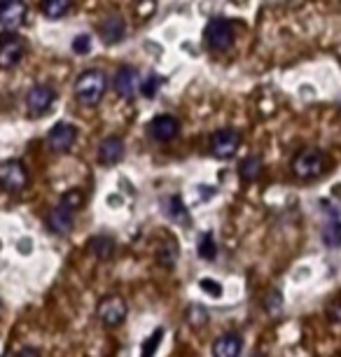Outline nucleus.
I'll use <instances>...</instances> for the list:
<instances>
[{"instance_id":"obj_8","label":"nucleus","mask_w":341,"mask_h":357,"mask_svg":"<svg viewBox=\"0 0 341 357\" xmlns=\"http://www.w3.org/2000/svg\"><path fill=\"white\" fill-rule=\"evenodd\" d=\"M238 145H241V136H238V131H234V129H220L213 133V138H211V152L215 159L234 157Z\"/></svg>"},{"instance_id":"obj_13","label":"nucleus","mask_w":341,"mask_h":357,"mask_svg":"<svg viewBox=\"0 0 341 357\" xmlns=\"http://www.w3.org/2000/svg\"><path fill=\"white\" fill-rule=\"evenodd\" d=\"M115 91L119 93L122 98H131L133 93L138 91V70L136 68H131V66H122L117 73H115Z\"/></svg>"},{"instance_id":"obj_11","label":"nucleus","mask_w":341,"mask_h":357,"mask_svg":"<svg viewBox=\"0 0 341 357\" xmlns=\"http://www.w3.org/2000/svg\"><path fill=\"white\" fill-rule=\"evenodd\" d=\"M73 222H75V211L66 204H59L56 208H52L50 215H47V227H50V231L56 236L68 234L73 229Z\"/></svg>"},{"instance_id":"obj_27","label":"nucleus","mask_w":341,"mask_h":357,"mask_svg":"<svg viewBox=\"0 0 341 357\" xmlns=\"http://www.w3.org/2000/svg\"><path fill=\"white\" fill-rule=\"evenodd\" d=\"M187 318H190V325L202 327L204 322L209 320V313H206L199 304H192V306H190V311H187Z\"/></svg>"},{"instance_id":"obj_2","label":"nucleus","mask_w":341,"mask_h":357,"mask_svg":"<svg viewBox=\"0 0 341 357\" xmlns=\"http://www.w3.org/2000/svg\"><path fill=\"white\" fill-rule=\"evenodd\" d=\"M108 89V79L101 70H84L75 82V98L82 105H96Z\"/></svg>"},{"instance_id":"obj_33","label":"nucleus","mask_w":341,"mask_h":357,"mask_svg":"<svg viewBox=\"0 0 341 357\" xmlns=\"http://www.w3.org/2000/svg\"><path fill=\"white\" fill-rule=\"evenodd\" d=\"M250 357H266V355H264V353H252Z\"/></svg>"},{"instance_id":"obj_17","label":"nucleus","mask_w":341,"mask_h":357,"mask_svg":"<svg viewBox=\"0 0 341 357\" xmlns=\"http://www.w3.org/2000/svg\"><path fill=\"white\" fill-rule=\"evenodd\" d=\"M89 252L101 261L112 259V255H115V238H110V236H105V234L93 236L89 241Z\"/></svg>"},{"instance_id":"obj_3","label":"nucleus","mask_w":341,"mask_h":357,"mask_svg":"<svg viewBox=\"0 0 341 357\" xmlns=\"http://www.w3.org/2000/svg\"><path fill=\"white\" fill-rule=\"evenodd\" d=\"M126 313H129V306L119 294H108L98 301L96 306V318L103 322L105 327H119L126 320Z\"/></svg>"},{"instance_id":"obj_32","label":"nucleus","mask_w":341,"mask_h":357,"mask_svg":"<svg viewBox=\"0 0 341 357\" xmlns=\"http://www.w3.org/2000/svg\"><path fill=\"white\" fill-rule=\"evenodd\" d=\"M15 357H40V353H38L36 348L26 346V348H22V350H19V353H17Z\"/></svg>"},{"instance_id":"obj_26","label":"nucleus","mask_w":341,"mask_h":357,"mask_svg":"<svg viewBox=\"0 0 341 357\" xmlns=\"http://www.w3.org/2000/svg\"><path fill=\"white\" fill-rule=\"evenodd\" d=\"M61 204H66V206L73 208V211L77 213L79 208L84 206V194L79 192V190H68V192H66L63 197H61Z\"/></svg>"},{"instance_id":"obj_25","label":"nucleus","mask_w":341,"mask_h":357,"mask_svg":"<svg viewBox=\"0 0 341 357\" xmlns=\"http://www.w3.org/2000/svg\"><path fill=\"white\" fill-rule=\"evenodd\" d=\"M162 336H164V329H155V334H152L150 339L143 343L140 357H152V355H155V353H157V348H159V341H162Z\"/></svg>"},{"instance_id":"obj_30","label":"nucleus","mask_w":341,"mask_h":357,"mask_svg":"<svg viewBox=\"0 0 341 357\" xmlns=\"http://www.w3.org/2000/svg\"><path fill=\"white\" fill-rule=\"evenodd\" d=\"M199 285H202V289H204L206 294L215 296V299H220V296H222V287H220V282H218V280H209V278H204L202 282H199Z\"/></svg>"},{"instance_id":"obj_28","label":"nucleus","mask_w":341,"mask_h":357,"mask_svg":"<svg viewBox=\"0 0 341 357\" xmlns=\"http://www.w3.org/2000/svg\"><path fill=\"white\" fill-rule=\"evenodd\" d=\"M159 86H162V79L155 75V77H148L145 82H140V91H143V96L152 98L159 91Z\"/></svg>"},{"instance_id":"obj_31","label":"nucleus","mask_w":341,"mask_h":357,"mask_svg":"<svg viewBox=\"0 0 341 357\" xmlns=\"http://www.w3.org/2000/svg\"><path fill=\"white\" fill-rule=\"evenodd\" d=\"M327 318H330V322H334V325H341V299L332 301V304L327 306Z\"/></svg>"},{"instance_id":"obj_15","label":"nucleus","mask_w":341,"mask_h":357,"mask_svg":"<svg viewBox=\"0 0 341 357\" xmlns=\"http://www.w3.org/2000/svg\"><path fill=\"white\" fill-rule=\"evenodd\" d=\"M98 33H101V40H103V43L115 45V43H119V40L124 38L126 24H124V19L119 17V15H110V17H105V19H103L101 26H98Z\"/></svg>"},{"instance_id":"obj_19","label":"nucleus","mask_w":341,"mask_h":357,"mask_svg":"<svg viewBox=\"0 0 341 357\" xmlns=\"http://www.w3.org/2000/svg\"><path fill=\"white\" fill-rule=\"evenodd\" d=\"M238 175L245 180V183H252L262 175V159L259 157H245L238 164Z\"/></svg>"},{"instance_id":"obj_12","label":"nucleus","mask_w":341,"mask_h":357,"mask_svg":"<svg viewBox=\"0 0 341 357\" xmlns=\"http://www.w3.org/2000/svg\"><path fill=\"white\" fill-rule=\"evenodd\" d=\"M150 136L159 140V143H166V140H173L180 133V122L173 114H157L155 119L148 126Z\"/></svg>"},{"instance_id":"obj_7","label":"nucleus","mask_w":341,"mask_h":357,"mask_svg":"<svg viewBox=\"0 0 341 357\" xmlns=\"http://www.w3.org/2000/svg\"><path fill=\"white\" fill-rule=\"evenodd\" d=\"M54 100H56V91L52 89V86L38 84V86H33L29 91V96H26V107H29L31 117H43V114L52 110Z\"/></svg>"},{"instance_id":"obj_29","label":"nucleus","mask_w":341,"mask_h":357,"mask_svg":"<svg viewBox=\"0 0 341 357\" xmlns=\"http://www.w3.org/2000/svg\"><path fill=\"white\" fill-rule=\"evenodd\" d=\"M73 52L75 54H89L91 52V38L89 36H77L73 40Z\"/></svg>"},{"instance_id":"obj_9","label":"nucleus","mask_w":341,"mask_h":357,"mask_svg":"<svg viewBox=\"0 0 341 357\" xmlns=\"http://www.w3.org/2000/svg\"><path fill=\"white\" fill-rule=\"evenodd\" d=\"M75 138H77V129L68 122H59L50 129L47 133V143L54 152H68L73 145H75Z\"/></svg>"},{"instance_id":"obj_20","label":"nucleus","mask_w":341,"mask_h":357,"mask_svg":"<svg viewBox=\"0 0 341 357\" xmlns=\"http://www.w3.org/2000/svg\"><path fill=\"white\" fill-rule=\"evenodd\" d=\"M323 243L327 248H341V220L337 215H334L323 229Z\"/></svg>"},{"instance_id":"obj_24","label":"nucleus","mask_w":341,"mask_h":357,"mask_svg":"<svg viewBox=\"0 0 341 357\" xmlns=\"http://www.w3.org/2000/svg\"><path fill=\"white\" fill-rule=\"evenodd\" d=\"M264 308H266V313H269L271 318H276V315H278L280 311H283V294H280L276 287L269 289V294H266Z\"/></svg>"},{"instance_id":"obj_1","label":"nucleus","mask_w":341,"mask_h":357,"mask_svg":"<svg viewBox=\"0 0 341 357\" xmlns=\"http://www.w3.org/2000/svg\"><path fill=\"white\" fill-rule=\"evenodd\" d=\"M327 168H330V159H327V154L323 150H318V147H306V150L297 152V157L292 159V173H295L299 180L320 178Z\"/></svg>"},{"instance_id":"obj_21","label":"nucleus","mask_w":341,"mask_h":357,"mask_svg":"<svg viewBox=\"0 0 341 357\" xmlns=\"http://www.w3.org/2000/svg\"><path fill=\"white\" fill-rule=\"evenodd\" d=\"M166 218H169L171 222H178V225H183V222H187V208L183 206V201H180V197L166 199Z\"/></svg>"},{"instance_id":"obj_14","label":"nucleus","mask_w":341,"mask_h":357,"mask_svg":"<svg viewBox=\"0 0 341 357\" xmlns=\"http://www.w3.org/2000/svg\"><path fill=\"white\" fill-rule=\"evenodd\" d=\"M241 348H243V339L236 332H227L220 334L213 341V357H238Z\"/></svg>"},{"instance_id":"obj_5","label":"nucleus","mask_w":341,"mask_h":357,"mask_svg":"<svg viewBox=\"0 0 341 357\" xmlns=\"http://www.w3.org/2000/svg\"><path fill=\"white\" fill-rule=\"evenodd\" d=\"M26 54V40L17 33H0V68H15Z\"/></svg>"},{"instance_id":"obj_16","label":"nucleus","mask_w":341,"mask_h":357,"mask_svg":"<svg viewBox=\"0 0 341 357\" xmlns=\"http://www.w3.org/2000/svg\"><path fill=\"white\" fill-rule=\"evenodd\" d=\"M122 157H124V143H122V138H117V136L105 138L101 147H98V159H101V164L105 166L119 164Z\"/></svg>"},{"instance_id":"obj_6","label":"nucleus","mask_w":341,"mask_h":357,"mask_svg":"<svg viewBox=\"0 0 341 357\" xmlns=\"http://www.w3.org/2000/svg\"><path fill=\"white\" fill-rule=\"evenodd\" d=\"M204 38L209 43L211 50H229L234 45V31H232V24L227 19H211L209 26L204 31Z\"/></svg>"},{"instance_id":"obj_4","label":"nucleus","mask_w":341,"mask_h":357,"mask_svg":"<svg viewBox=\"0 0 341 357\" xmlns=\"http://www.w3.org/2000/svg\"><path fill=\"white\" fill-rule=\"evenodd\" d=\"M29 171H26L22 161L10 159L0 164V187L5 192H22L29 187Z\"/></svg>"},{"instance_id":"obj_10","label":"nucleus","mask_w":341,"mask_h":357,"mask_svg":"<svg viewBox=\"0 0 341 357\" xmlns=\"http://www.w3.org/2000/svg\"><path fill=\"white\" fill-rule=\"evenodd\" d=\"M26 15H29V8L24 0H0V24L5 29L15 31L17 26L24 24Z\"/></svg>"},{"instance_id":"obj_23","label":"nucleus","mask_w":341,"mask_h":357,"mask_svg":"<svg viewBox=\"0 0 341 357\" xmlns=\"http://www.w3.org/2000/svg\"><path fill=\"white\" fill-rule=\"evenodd\" d=\"M157 259H159V264H164V266H173V264H176V259H178L176 241H169V243H164L162 248H159V250H157Z\"/></svg>"},{"instance_id":"obj_18","label":"nucleus","mask_w":341,"mask_h":357,"mask_svg":"<svg viewBox=\"0 0 341 357\" xmlns=\"http://www.w3.org/2000/svg\"><path fill=\"white\" fill-rule=\"evenodd\" d=\"M73 8V0H43L40 10L47 19H63Z\"/></svg>"},{"instance_id":"obj_22","label":"nucleus","mask_w":341,"mask_h":357,"mask_svg":"<svg viewBox=\"0 0 341 357\" xmlns=\"http://www.w3.org/2000/svg\"><path fill=\"white\" fill-rule=\"evenodd\" d=\"M218 255V245H215V238L213 234H204L202 241H199V257L206 259V261H213Z\"/></svg>"}]
</instances>
